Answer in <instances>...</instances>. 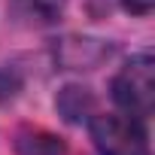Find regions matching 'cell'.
<instances>
[{
    "label": "cell",
    "mask_w": 155,
    "mask_h": 155,
    "mask_svg": "<svg viewBox=\"0 0 155 155\" xmlns=\"http://www.w3.org/2000/svg\"><path fill=\"white\" fill-rule=\"evenodd\" d=\"M18 91V79L9 73V70H0V101H6Z\"/></svg>",
    "instance_id": "obj_6"
},
{
    "label": "cell",
    "mask_w": 155,
    "mask_h": 155,
    "mask_svg": "<svg viewBox=\"0 0 155 155\" xmlns=\"http://www.w3.org/2000/svg\"><path fill=\"white\" fill-rule=\"evenodd\" d=\"M113 101L119 110H125V116L131 119H149L152 107H155V67H152V55L140 52L134 55L113 79Z\"/></svg>",
    "instance_id": "obj_1"
},
{
    "label": "cell",
    "mask_w": 155,
    "mask_h": 155,
    "mask_svg": "<svg viewBox=\"0 0 155 155\" xmlns=\"http://www.w3.org/2000/svg\"><path fill=\"white\" fill-rule=\"evenodd\" d=\"M55 107H58V113L70 125H79V122H85V119L94 116V94L85 85H64L58 91Z\"/></svg>",
    "instance_id": "obj_3"
},
{
    "label": "cell",
    "mask_w": 155,
    "mask_h": 155,
    "mask_svg": "<svg viewBox=\"0 0 155 155\" xmlns=\"http://www.w3.org/2000/svg\"><path fill=\"white\" fill-rule=\"evenodd\" d=\"M122 6H125L131 15H149L152 6H155V0H122Z\"/></svg>",
    "instance_id": "obj_7"
},
{
    "label": "cell",
    "mask_w": 155,
    "mask_h": 155,
    "mask_svg": "<svg viewBox=\"0 0 155 155\" xmlns=\"http://www.w3.org/2000/svg\"><path fill=\"white\" fill-rule=\"evenodd\" d=\"M91 140L101 155H149V140L140 119L131 116H91Z\"/></svg>",
    "instance_id": "obj_2"
},
{
    "label": "cell",
    "mask_w": 155,
    "mask_h": 155,
    "mask_svg": "<svg viewBox=\"0 0 155 155\" xmlns=\"http://www.w3.org/2000/svg\"><path fill=\"white\" fill-rule=\"evenodd\" d=\"M18 155H64V143L46 131H25L18 137Z\"/></svg>",
    "instance_id": "obj_4"
},
{
    "label": "cell",
    "mask_w": 155,
    "mask_h": 155,
    "mask_svg": "<svg viewBox=\"0 0 155 155\" xmlns=\"http://www.w3.org/2000/svg\"><path fill=\"white\" fill-rule=\"evenodd\" d=\"M18 3H25L31 12H37L43 18H55L64 9V0H18Z\"/></svg>",
    "instance_id": "obj_5"
}]
</instances>
